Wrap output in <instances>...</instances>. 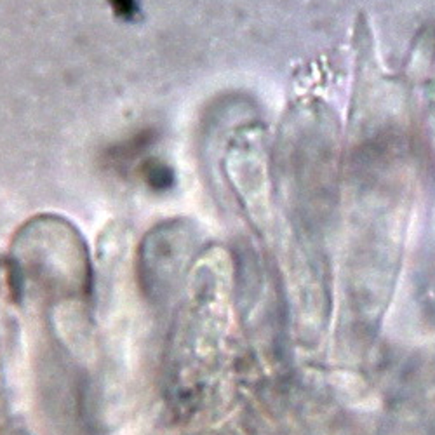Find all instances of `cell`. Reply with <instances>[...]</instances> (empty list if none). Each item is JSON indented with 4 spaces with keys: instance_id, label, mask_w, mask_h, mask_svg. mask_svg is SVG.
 <instances>
[{
    "instance_id": "obj_2",
    "label": "cell",
    "mask_w": 435,
    "mask_h": 435,
    "mask_svg": "<svg viewBox=\"0 0 435 435\" xmlns=\"http://www.w3.org/2000/svg\"><path fill=\"white\" fill-rule=\"evenodd\" d=\"M114 14L124 21H134L139 16V0H108Z\"/></svg>"
},
{
    "instance_id": "obj_1",
    "label": "cell",
    "mask_w": 435,
    "mask_h": 435,
    "mask_svg": "<svg viewBox=\"0 0 435 435\" xmlns=\"http://www.w3.org/2000/svg\"><path fill=\"white\" fill-rule=\"evenodd\" d=\"M145 174H146V181H149V183L157 190L169 188L171 181H173L171 169L166 164H161L159 161L149 162L145 168Z\"/></svg>"
}]
</instances>
